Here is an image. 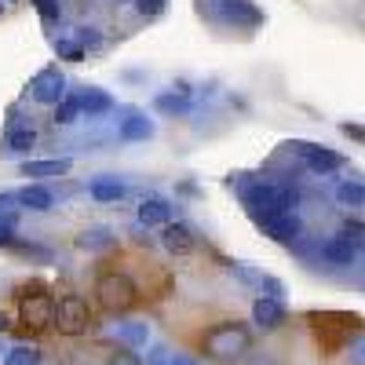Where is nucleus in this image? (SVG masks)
<instances>
[{
  "mask_svg": "<svg viewBox=\"0 0 365 365\" xmlns=\"http://www.w3.org/2000/svg\"><path fill=\"white\" fill-rule=\"evenodd\" d=\"M296 190L292 187H278V182H249L245 187V205L256 216H278V212H292L296 208Z\"/></svg>",
  "mask_w": 365,
  "mask_h": 365,
  "instance_id": "obj_1",
  "label": "nucleus"
},
{
  "mask_svg": "<svg viewBox=\"0 0 365 365\" xmlns=\"http://www.w3.org/2000/svg\"><path fill=\"white\" fill-rule=\"evenodd\" d=\"M252 336H249V329L245 325H237V322H223L216 329H208L205 332V351L212 358H220V361H234L249 351Z\"/></svg>",
  "mask_w": 365,
  "mask_h": 365,
  "instance_id": "obj_2",
  "label": "nucleus"
},
{
  "mask_svg": "<svg viewBox=\"0 0 365 365\" xmlns=\"http://www.w3.org/2000/svg\"><path fill=\"white\" fill-rule=\"evenodd\" d=\"M96 296H99V303H103L110 314H120V311L135 307L139 289H135V282L128 278V274L106 270V274H99V278H96Z\"/></svg>",
  "mask_w": 365,
  "mask_h": 365,
  "instance_id": "obj_3",
  "label": "nucleus"
},
{
  "mask_svg": "<svg viewBox=\"0 0 365 365\" xmlns=\"http://www.w3.org/2000/svg\"><path fill=\"white\" fill-rule=\"evenodd\" d=\"M19 314H22V322L29 325V329H48V325H55V299H51V292H44L41 285L29 292V289H22L19 292Z\"/></svg>",
  "mask_w": 365,
  "mask_h": 365,
  "instance_id": "obj_4",
  "label": "nucleus"
},
{
  "mask_svg": "<svg viewBox=\"0 0 365 365\" xmlns=\"http://www.w3.org/2000/svg\"><path fill=\"white\" fill-rule=\"evenodd\" d=\"M88 325H91V311L81 296L70 292L55 303V329L63 332V336H81V332H88Z\"/></svg>",
  "mask_w": 365,
  "mask_h": 365,
  "instance_id": "obj_5",
  "label": "nucleus"
},
{
  "mask_svg": "<svg viewBox=\"0 0 365 365\" xmlns=\"http://www.w3.org/2000/svg\"><path fill=\"white\" fill-rule=\"evenodd\" d=\"M29 96H34L37 103H63L66 99V77L58 73L55 66H44L34 81H29Z\"/></svg>",
  "mask_w": 365,
  "mask_h": 365,
  "instance_id": "obj_6",
  "label": "nucleus"
},
{
  "mask_svg": "<svg viewBox=\"0 0 365 365\" xmlns=\"http://www.w3.org/2000/svg\"><path fill=\"white\" fill-rule=\"evenodd\" d=\"M212 15L223 19V22H234V26H259L263 22V15L256 11L252 0H216Z\"/></svg>",
  "mask_w": 365,
  "mask_h": 365,
  "instance_id": "obj_7",
  "label": "nucleus"
},
{
  "mask_svg": "<svg viewBox=\"0 0 365 365\" xmlns=\"http://www.w3.org/2000/svg\"><path fill=\"white\" fill-rule=\"evenodd\" d=\"M256 227L274 237V241H292L299 234V220H296V212H278V216H256Z\"/></svg>",
  "mask_w": 365,
  "mask_h": 365,
  "instance_id": "obj_8",
  "label": "nucleus"
},
{
  "mask_svg": "<svg viewBox=\"0 0 365 365\" xmlns=\"http://www.w3.org/2000/svg\"><path fill=\"white\" fill-rule=\"evenodd\" d=\"M161 245H165L172 256H187V252L197 249V237H194V230H190L187 223H165V230H161Z\"/></svg>",
  "mask_w": 365,
  "mask_h": 365,
  "instance_id": "obj_9",
  "label": "nucleus"
},
{
  "mask_svg": "<svg viewBox=\"0 0 365 365\" xmlns=\"http://www.w3.org/2000/svg\"><path fill=\"white\" fill-rule=\"evenodd\" d=\"M292 150L307 161V168H314V172H332V168H340L344 165V158L340 154H332V150H322V146H314V143H292Z\"/></svg>",
  "mask_w": 365,
  "mask_h": 365,
  "instance_id": "obj_10",
  "label": "nucleus"
},
{
  "mask_svg": "<svg viewBox=\"0 0 365 365\" xmlns=\"http://www.w3.org/2000/svg\"><path fill=\"white\" fill-rule=\"evenodd\" d=\"M139 223L143 227H165V223H172V205L168 201H161V197H146L143 205H139Z\"/></svg>",
  "mask_w": 365,
  "mask_h": 365,
  "instance_id": "obj_11",
  "label": "nucleus"
},
{
  "mask_svg": "<svg viewBox=\"0 0 365 365\" xmlns=\"http://www.w3.org/2000/svg\"><path fill=\"white\" fill-rule=\"evenodd\" d=\"M252 322L256 325H263V329H274V325H282L285 322V307H282V303L278 299H256L252 303Z\"/></svg>",
  "mask_w": 365,
  "mask_h": 365,
  "instance_id": "obj_12",
  "label": "nucleus"
},
{
  "mask_svg": "<svg viewBox=\"0 0 365 365\" xmlns=\"http://www.w3.org/2000/svg\"><path fill=\"white\" fill-rule=\"evenodd\" d=\"M15 201H22V208H34V212H48V208L55 205L51 190L41 187V182H29V187H22V190L15 194Z\"/></svg>",
  "mask_w": 365,
  "mask_h": 365,
  "instance_id": "obj_13",
  "label": "nucleus"
},
{
  "mask_svg": "<svg viewBox=\"0 0 365 365\" xmlns=\"http://www.w3.org/2000/svg\"><path fill=\"white\" fill-rule=\"evenodd\" d=\"M322 256L329 263H336V267H347V263H354L358 249L351 245V237H332V241H325V245H322Z\"/></svg>",
  "mask_w": 365,
  "mask_h": 365,
  "instance_id": "obj_14",
  "label": "nucleus"
},
{
  "mask_svg": "<svg viewBox=\"0 0 365 365\" xmlns=\"http://www.w3.org/2000/svg\"><path fill=\"white\" fill-rule=\"evenodd\" d=\"M73 168L70 158H55V161H26L22 165V175H37V179H48V175H66Z\"/></svg>",
  "mask_w": 365,
  "mask_h": 365,
  "instance_id": "obj_15",
  "label": "nucleus"
},
{
  "mask_svg": "<svg viewBox=\"0 0 365 365\" xmlns=\"http://www.w3.org/2000/svg\"><path fill=\"white\" fill-rule=\"evenodd\" d=\"M117 135L125 139V143H135V139H150V135H154V125H150L146 117L132 113V117H125V120H120V128H117Z\"/></svg>",
  "mask_w": 365,
  "mask_h": 365,
  "instance_id": "obj_16",
  "label": "nucleus"
},
{
  "mask_svg": "<svg viewBox=\"0 0 365 365\" xmlns=\"http://www.w3.org/2000/svg\"><path fill=\"white\" fill-rule=\"evenodd\" d=\"M81 110L88 113V117H99V113H106V110H113V99L106 96V91H99V88H88V91H81Z\"/></svg>",
  "mask_w": 365,
  "mask_h": 365,
  "instance_id": "obj_17",
  "label": "nucleus"
},
{
  "mask_svg": "<svg viewBox=\"0 0 365 365\" xmlns=\"http://www.w3.org/2000/svg\"><path fill=\"white\" fill-rule=\"evenodd\" d=\"M88 190H91L96 201H120V197H125V187H120L117 179H96Z\"/></svg>",
  "mask_w": 365,
  "mask_h": 365,
  "instance_id": "obj_18",
  "label": "nucleus"
},
{
  "mask_svg": "<svg viewBox=\"0 0 365 365\" xmlns=\"http://www.w3.org/2000/svg\"><path fill=\"white\" fill-rule=\"evenodd\" d=\"M34 143H37V132H34V128H15V132L8 135V150H11V154H29V150H34Z\"/></svg>",
  "mask_w": 365,
  "mask_h": 365,
  "instance_id": "obj_19",
  "label": "nucleus"
},
{
  "mask_svg": "<svg viewBox=\"0 0 365 365\" xmlns=\"http://www.w3.org/2000/svg\"><path fill=\"white\" fill-rule=\"evenodd\" d=\"M77 113H81V99L77 96H66L63 103L55 106V125H73Z\"/></svg>",
  "mask_w": 365,
  "mask_h": 365,
  "instance_id": "obj_20",
  "label": "nucleus"
},
{
  "mask_svg": "<svg viewBox=\"0 0 365 365\" xmlns=\"http://www.w3.org/2000/svg\"><path fill=\"white\" fill-rule=\"evenodd\" d=\"M4 365H41V351L37 347H11Z\"/></svg>",
  "mask_w": 365,
  "mask_h": 365,
  "instance_id": "obj_21",
  "label": "nucleus"
},
{
  "mask_svg": "<svg viewBox=\"0 0 365 365\" xmlns=\"http://www.w3.org/2000/svg\"><path fill=\"white\" fill-rule=\"evenodd\" d=\"M161 113H187L190 110V99L187 96H172V91H168V96H158V103H154Z\"/></svg>",
  "mask_w": 365,
  "mask_h": 365,
  "instance_id": "obj_22",
  "label": "nucleus"
},
{
  "mask_svg": "<svg viewBox=\"0 0 365 365\" xmlns=\"http://www.w3.org/2000/svg\"><path fill=\"white\" fill-rule=\"evenodd\" d=\"M336 197L344 201V205H365V187L361 182H340V190H336Z\"/></svg>",
  "mask_w": 365,
  "mask_h": 365,
  "instance_id": "obj_23",
  "label": "nucleus"
},
{
  "mask_svg": "<svg viewBox=\"0 0 365 365\" xmlns=\"http://www.w3.org/2000/svg\"><path fill=\"white\" fill-rule=\"evenodd\" d=\"M77 245H81V249H103V245H110V234H106V230H84V234L77 237Z\"/></svg>",
  "mask_w": 365,
  "mask_h": 365,
  "instance_id": "obj_24",
  "label": "nucleus"
},
{
  "mask_svg": "<svg viewBox=\"0 0 365 365\" xmlns=\"http://www.w3.org/2000/svg\"><path fill=\"white\" fill-rule=\"evenodd\" d=\"M117 336L125 344H146V325H117Z\"/></svg>",
  "mask_w": 365,
  "mask_h": 365,
  "instance_id": "obj_25",
  "label": "nucleus"
},
{
  "mask_svg": "<svg viewBox=\"0 0 365 365\" xmlns=\"http://www.w3.org/2000/svg\"><path fill=\"white\" fill-rule=\"evenodd\" d=\"M55 51L63 55V58H70V63H81V58H84V48H81L77 41H58Z\"/></svg>",
  "mask_w": 365,
  "mask_h": 365,
  "instance_id": "obj_26",
  "label": "nucleus"
},
{
  "mask_svg": "<svg viewBox=\"0 0 365 365\" xmlns=\"http://www.w3.org/2000/svg\"><path fill=\"white\" fill-rule=\"evenodd\" d=\"M106 365H143V358H139L135 351H117Z\"/></svg>",
  "mask_w": 365,
  "mask_h": 365,
  "instance_id": "obj_27",
  "label": "nucleus"
},
{
  "mask_svg": "<svg viewBox=\"0 0 365 365\" xmlns=\"http://www.w3.org/2000/svg\"><path fill=\"white\" fill-rule=\"evenodd\" d=\"M146 365H172V354H168V347H158L154 354H150V361Z\"/></svg>",
  "mask_w": 365,
  "mask_h": 365,
  "instance_id": "obj_28",
  "label": "nucleus"
},
{
  "mask_svg": "<svg viewBox=\"0 0 365 365\" xmlns=\"http://www.w3.org/2000/svg\"><path fill=\"white\" fill-rule=\"evenodd\" d=\"M161 8H165V0H139V11L143 15H158Z\"/></svg>",
  "mask_w": 365,
  "mask_h": 365,
  "instance_id": "obj_29",
  "label": "nucleus"
},
{
  "mask_svg": "<svg viewBox=\"0 0 365 365\" xmlns=\"http://www.w3.org/2000/svg\"><path fill=\"white\" fill-rule=\"evenodd\" d=\"M37 8H41V15L51 22V19H58V8H55V0H37Z\"/></svg>",
  "mask_w": 365,
  "mask_h": 365,
  "instance_id": "obj_30",
  "label": "nucleus"
},
{
  "mask_svg": "<svg viewBox=\"0 0 365 365\" xmlns=\"http://www.w3.org/2000/svg\"><path fill=\"white\" fill-rule=\"evenodd\" d=\"M351 234H354V237H365V223H351V220H347V223H344V237H351Z\"/></svg>",
  "mask_w": 365,
  "mask_h": 365,
  "instance_id": "obj_31",
  "label": "nucleus"
},
{
  "mask_svg": "<svg viewBox=\"0 0 365 365\" xmlns=\"http://www.w3.org/2000/svg\"><path fill=\"white\" fill-rule=\"evenodd\" d=\"M344 132L354 135V139H365V128H358V125H344Z\"/></svg>",
  "mask_w": 365,
  "mask_h": 365,
  "instance_id": "obj_32",
  "label": "nucleus"
},
{
  "mask_svg": "<svg viewBox=\"0 0 365 365\" xmlns=\"http://www.w3.org/2000/svg\"><path fill=\"white\" fill-rule=\"evenodd\" d=\"M172 365H197V361L187 358V354H172Z\"/></svg>",
  "mask_w": 365,
  "mask_h": 365,
  "instance_id": "obj_33",
  "label": "nucleus"
},
{
  "mask_svg": "<svg viewBox=\"0 0 365 365\" xmlns=\"http://www.w3.org/2000/svg\"><path fill=\"white\" fill-rule=\"evenodd\" d=\"M11 201H15V197H11V194H0V212H4V208H8V205H11Z\"/></svg>",
  "mask_w": 365,
  "mask_h": 365,
  "instance_id": "obj_34",
  "label": "nucleus"
},
{
  "mask_svg": "<svg viewBox=\"0 0 365 365\" xmlns=\"http://www.w3.org/2000/svg\"><path fill=\"white\" fill-rule=\"evenodd\" d=\"M4 329H8V314H4V311H0V332H4Z\"/></svg>",
  "mask_w": 365,
  "mask_h": 365,
  "instance_id": "obj_35",
  "label": "nucleus"
}]
</instances>
